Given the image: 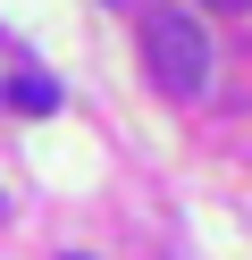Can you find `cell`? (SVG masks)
<instances>
[{"label": "cell", "instance_id": "6da1fadb", "mask_svg": "<svg viewBox=\"0 0 252 260\" xmlns=\"http://www.w3.org/2000/svg\"><path fill=\"white\" fill-rule=\"evenodd\" d=\"M143 68L168 101H202L210 92V34H202L185 9H143Z\"/></svg>", "mask_w": 252, "mask_h": 260}, {"label": "cell", "instance_id": "7a4b0ae2", "mask_svg": "<svg viewBox=\"0 0 252 260\" xmlns=\"http://www.w3.org/2000/svg\"><path fill=\"white\" fill-rule=\"evenodd\" d=\"M9 109H25V118H50V109H59V84H50L42 68H17V76H9Z\"/></svg>", "mask_w": 252, "mask_h": 260}, {"label": "cell", "instance_id": "3957f363", "mask_svg": "<svg viewBox=\"0 0 252 260\" xmlns=\"http://www.w3.org/2000/svg\"><path fill=\"white\" fill-rule=\"evenodd\" d=\"M210 9H227V17H244V9H252V0H210Z\"/></svg>", "mask_w": 252, "mask_h": 260}, {"label": "cell", "instance_id": "277c9868", "mask_svg": "<svg viewBox=\"0 0 252 260\" xmlns=\"http://www.w3.org/2000/svg\"><path fill=\"white\" fill-rule=\"evenodd\" d=\"M0 210H9V202H0Z\"/></svg>", "mask_w": 252, "mask_h": 260}]
</instances>
